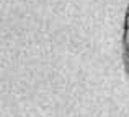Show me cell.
<instances>
[{
  "instance_id": "6da1fadb",
  "label": "cell",
  "mask_w": 129,
  "mask_h": 117,
  "mask_svg": "<svg viewBox=\"0 0 129 117\" xmlns=\"http://www.w3.org/2000/svg\"><path fill=\"white\" fill-rule=\"evenodd\" d=\"M124 47H126V62L129 67V10H127V18H126V34H124Z\"/></svg>"
}]
</instances>
